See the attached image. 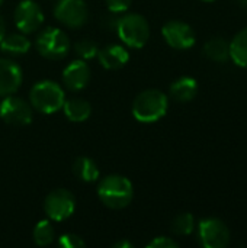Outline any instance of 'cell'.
<instances>
[{
	"instance_id": "obj_7",
	"label": "cell",
	"mask_w": 247,
	"mask_h": 248,
	"mask_svg": "<svg viewBox=\"0 0 247 248\" xmlns=\"http://www.w3.org/2000/svg\"><path fill=\"white\" fill-rule=\"evenodd\" d=\"M0 118L12 126H25L32 122L33 108L17 96H6L0 102Z\"/></svg>"
},
{
	"instance_id": "obj_19",
	"label": "cell",
	"mask_w": 247,
	"mask_h": 248,
	"mask_svg": "<svg viewBox=\"0 0 247 248\" xmlns=\"http://www.w3.org/2000/svg\"><path fill=\"white\" fill-rule=\"evenodd\" d=\"M73 173L74 176L86 183H95L99 179V167L98 164L89 157H79L73 163Z\"/></svg>"
},
{
	"instance_id": "obj_27",
	"label": "cell",
	"mask_w": 247,
	"mask_h": 248,
	"mask_svg": "<svg viewBox=\"0 0 247 248\" xmlns=\"http://www.w3.org/2000/svg\"><path fill=\"white\" fill-rule=\"evenodd\" d=\"M119 16H121V13H115V12H111V13L102 16V28L106 31H116Z\"/></svg>"
},
{
	"instance_id": "obj_32",
	"label": "cell",
	"mask_w": 247,
	"mask_h": 248,
	"mask_svg": "<svg viewBox=\"0 0 247 248\" xmlns=\"http://www.w3.org/2000/svg\"><path fill=\"white\" fill-rule=\"evenodd\" d=\"M1 3H3V0H0V6H1Z\"/></svg>"
},
{
	"instance_id": "obj_2",
	"label": "cell",
	"mask_w": 247,
	"mask_h": 248,
	"mask_svg": "<svg viewBox=\"0 0 247 248\" xmlns=\"http://www.w3.org/2000/svg\"><path fill=\"white\" fill-rule=\"evenodd\" d=\"M169 106L167 96L159 89H147L137 94L132 102V115L141 124H153L160 121Z\"/></svg>"
},
{
	"instance_id": "obj_23",
	"label": "cell",
	"mask_w": 247,
	"mask_h": 248,
	"mask_svg": "<svg viewBox=\"0 0 247 248\" xmlns=\"http://www.w3.org/2000/svg\"><path fill=\"white\" fill-rule=\"evenodd\" d=\"M98 45L89 38L80 39L74 44V52L80 60H92L98 55Z\"/></svg>"
},
{
	"instance_id": "obj_3",
	"label": "cell",
	"mask_w": 247,
	"mask_h": 248,
	"mask_svg": "<svg viewBox=\"0 0 247 248\" xmlns=\"http://www.w3.org/2000/svg\"><path fill=\"white\" fill-rule=\"evenodd\" d=\"M31 106L44 115H51L63 109L66 94L63 87L52 80H41L35 83L29 92Z\"/></svg>"
},
{
	"instance_id": "obj_26",
	"label": "cell",
	"mask_w": 247,
	"mask_h": 248,
	"mask_svg": "<svg viewBox=\"0 0 247 248\" xmlns=\"http://www.w3.org/2000/svg\"><path fill=\"white\" fill-rule=\"evenodd\" d=\"M106 6L109 9V12H115V13H124L130 9L131 1L132 0H105Z\"/></svg>"
},
{
	"instance_id": "obj_11",
	"label": "cell",
	"mask_w": 247,
	"mask_h": 248,
	"mask_svg": "<svg viewBox=\"0 0 247 248\" xmlns=\"http://www.w3.org/2000/svg\"><path fill=\"white\" fill-rule=\"evenodd\" d=\"M162 35L169 46L175 49H189L195 44V32L186 22L169 20L162 28Z\"/></svg>"
},
{
	"instance_id": "obj_21",
	"label": "cell",
	"mask_w": 247,
	"mask_h": 248,
	"mask_svg": "<svg viewBox=\"0 0 247 248\" xmlns=\"http://www.w3.org/2000/svg\"><path fill=\"white\" fill-rule=\"evenodd\" d=\"M32 238H33V243L38 247H47V246H49L54 241V238H55V231H54V227H52L51 221L49 219L39 221L35 225V228H33Z\"/></svg>"
},
{
	"instance_id": "obj_9",
	"label": "cell",
	"mask_w": 247,
	"mask_h": 248,
	"mask_svg": "<svg viewBox=\"0 0 247 248\" xmlns=\"http://www.w3.org/2000/svg\"><path fill=\"white\" fill-rule=\"evenodd\" d=\"M55 19L71 29L82 28L89 17V10L84 0H58L54 6Z\"/></svg>"
},
{
	"instance_id": "obj_28",
	"label": "cell",
	"mask_w": 247,
	"mask_h": 248,
	"mask_svg": "<svg viewBox=\"0 0 247 248\" xmlns=\"http://www.w3.org/2000/svg\"><path fill=\"white\" fill-rule=\"evenodd\" d=\"M114 248H132L134 247V244L132 243H130L128 240H122V241H118V243H115Z\"/></svg>"
},
{
	"instance_id": "obj_6",
	"label": "cell",
	"mask_w": 247,
	"mask_h": 248,
	"mask_svg": "<svg viewBox=\"0 0 247 248\" xmlns=\"http://www.w3.org/2000/svg\"><path fill=\"white\" fill-rule=\"evenodd\" d=\"M76 209V199L67 189H55L44 201V211L49 221L61 222L68 219Z\"/></svg>"
},
{
	"instance_id": "obj_4",
	"label": "cell",
	"mask_w": 247,
	"mask_h": 248,
	"mask_svg": "<svg viewBox=\"0 0 247 248\" xmlns=\"http://www.w3.org/2000/svg\"><path fill=\"white\" fill-rule=\"evenodd\" d=\"M122 44L128 48H143L150 38V25L138 13H125L119 16L116 31Z\"/></svg>"
},
{
	"instance_id": "obj_15",
	"label": "cell",
	"mask_w": 247,
	"mask_h": 248,
	"mask_svg": "<svg viewBox=\"0 0 247 248\" xmlns=\"http://www.w3.org/2000/svg\"><path fill=\"white\" fill-rule=\"evenodd\" d=\"M198 93V83L192 77H181L170 84V96L173 100L186 103L191 102Z\"/></svg>"
},
{
	"instance_id": "obj_22",
	"label": "cell",
	"mask_w": 247,
	"mask_h": 248,
	"mask_svg": "<svg viewBox=\"0 0 247 248\" xmlns=\"http://www.w3.org/2000/svg\"><path fill=\"white\" fill-rule=\"evenodd\" d=\"M194 228H195V218L189 212H183L175 217L170 225V230L175 235H189L192 234Z\"/></svg>"
},
{
	"instance_id": "obj_1",
	"label": "cell",
	"mask_w": 247,
	"mask_h": 248,
	"mask_svg": "<svg viewBox=\"0 0 247 248\" xmlns=\"http://www.w3.org/2000/svg\"><path fill=\"white\" fill-rule=\"evenodd\" d=\"M98 196L100 202L109 209H124L132 201L134 187L127 177L111 174L99 182Z\"/></svg>"
},
{
	"instance_id": "obj_17",
	"label": "cell",
	"mask_w": 247,
	"mask_h": 248,
	"mask_svg": "<svg viewBox=\"0 0 247 248\" xmlns=\"http://www.w3.org/2000/svg\"><path fill=\"white\" fill-rule=\"evenodd\" d=\"M31 49V41L25 33H9L0 41V51L9 55H23Z\"/></svg>"
},
{
	"instance_id": "obj_14",
	"label": "cell",
	"mask_w": 247,
	"mask_h": 248,
	"mask_svg": "<svg viewBox=\"0 0 247 248\" xmlns=\"http://www.w3.org/2000/svg\"><path fill=\"white\" fill-rule=\"evenodd\" d=\"M98 60L100 65L106 70L122 68L130 61V52L127 46L119 44H109L98 51Z\"/></svg>"
},
{
	"instance_id": "obj_31",
	"label": "cell",
	"mask_w": 247,
	"mask_h": 248,
	"mask_svg": "<svg viewBox=\"0 0 247 248\" xmlns=\"http://www.w3.org/2000/svg\"><path fill=\"white\" fill-rule=\"evenodd\" d=\"M202 1H213V0H202Z\"/></svg>"
},
{
	"instance_id": "obj_25",
	"label": "cell",
	"mask_w": 247,
	"mask_h": 248,
	"mask_svg": "<svg viewBox=\"0 0 247 248\" xmlns=\"http://www.w3.org/2000/svg\"><path fill=\"white\" fill-rule=\"evenodd\" d=\"M148 248H178L179 244L173 240V238H169V237H157L154 240H151L148 244Z\"/></svg>"
},
{
	"instance_id": "obj_13",
	"label": "cell",
	"mask_w": 247,
	"mask_h": 248,
	"mask_svg": "<svg viewBox=\"0 0 247 248\" xmlns=\"http://www.w3.org/2000/svg\"><path fill=\"white\" fill-rule=\"evenodd\" d=\"M90 74V67L84 60L71 61L63 71V84L70 92H80L89 84Z\"/></svg>"
},
{
	"instance_id": "obj_18",
	"label": "cell",
	"mask_w": 247,
	"mask_h": 248,
	"mask_svg": "<svg viewBox=\"0 0 247 248\" xmlns=\"http://www.w3.org/2000/svg\"><path fill=\"white\" fill-rule=\"evenodd\" d=\"M204 54L211 61L224 62L230 58V44L221 36H214L205 42Z\"/></svg>"
},
{
	"instance_id": "obj_24",
	"label": "cell",
	"mask_w": 247,
	"mask_h": 248,
	"mask_svg": "<svg viewBox=\"0 0 247 248\" xmlns=\"http://www.w3.org/2000/svg\"><path fill=\"white\" fill-rule=\"evenodd\" d=\"M57 244H58L60 248H82L86 246L83 238H80L76 234H63V235H60Z\"/></svg>"
},
{
	"instance_id": "obj_12",
	"label": "cell",
	"mask_w": 247,
	"mask_h": 248,
	"mask_svg": "<svg viewBox=\"0 0 247 248\" xmlns=\"http://www.w3.org/2000/svg\"><path fill=\"white\" fill-rule=\"evenodd\" d=\"M23 80L19 64L9 58H0V97H6L17 92Z\"/></svg>"
},
{
	"instance_id": "obj_8",
	"label": "cell",
	"mask_w": 247,
	"mask_h": 248,
	"mask_svg": "<svg viewBox=\"0 0 247 248\" xmlns=\"http://www.w3.org/2000/svg\"><path fill=\"white\" fill-rule=\"evenodd\" d=\"M198 238L205 248H224L230 243V230L218 218L202 219L198 225Z\"/></svg>"
},
{
	"instance_id": "obj_16",
	"label": "cell",
	"mask_w": 247,
	"mask_h": 248,
	"mask_svg": "<svg viewBox=\"0 0 247 248\" xmlns=\"http://www.w3.org/2000/svg\"><path fill=\"white\" fill-rule=\"evenodd\" d=\"M63 110H64L66 118L71 122H76V124L87 121L92 115L90 103L87 100L79 99V97L66 100L63 105Z\"/></svg>"
},
{
	"instance_id": "obj_29",
	"label": "cell",
	"mask_w": 247,
	"mask_h": 248,
	"mask_svg": "<svg viewBox=\"0 0 247 248\" xmlns=\"http://www.w3.org/2000/svg\"><path fill=\"white\" fill-rule=\"evenodd\" d=\"M4 35H6V26H4V20L0 17V41L4 38Z\"/></svg>"
},
{
	"instance_id": "obj_10",
	"label": "cell",
	"mask_w": 247,
	"mask_h": 248,
	"mask_svg": "<svg viewBox=\"0 0 247 248\" xmlns=\"http://www.w3.org/2000/svg\"><path fill=\"white\" fill-rule=\"evenodd\" d=\"M15 25L22 33H33L44 23V12L33 0H22L15 9Z\"/></svg>"
},
{
	"instance_id": "obj_20",
	"label": "cell",
	"mask_w": 247,
	"mask_h": 248,
	"mask_svg": "<svg viewBox=\"0 0 247 248\" xmlns=\"http://www.w3.org/2000/svg\"><path fill=\"white\" fill-rule=\"evenodd\" d=\"M230 58L234 61L236 65L247 68V26L231 39Z\"/></svg>"
},
{
	"instance_id": "obj_5",
	"label": "cell",
	"mask_w": 247,
	"mask_h": 248,
	"mask_svg": "<svg viewBox=\"0 0 247 248\" xmlns=\"http://www.w3.org/2000/svg\"><path fill=\"white\" fill-rule=\"evenodd\" d=\"M35 45L38 52L48 60H63L71 46L67 33L54 26H48L39 31Z\"/></svg>"
},
{
	"instance_id": "obj_30",
	"label": "cell",
	"mask_w": 247,
	"mask_h": 248,
	"mask_svg": "<svg viewBox=\"0 0 247 248\" xmlns=\"http://www.w3.org/2000/svg\"><path fill=\"white\" fill-rule=\"evenodd\" d=\"M242 6H245V7H247V0H237Z\"/></svg>"
}]
</instances>
